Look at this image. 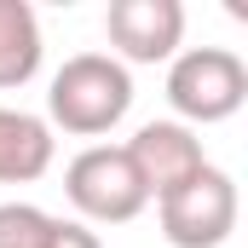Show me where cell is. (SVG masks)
<instances>
[{
	"label": "cell",
	"mask_w": 248,
	"mask_h": 248,
	"mask_svg": "<svg viewBox=\"0 0 248 248\" xmlns=\"http://www.w3.org/2000/svg\"><path fill=\"white\" fill-rule=\"evenodd\" d=\"M46 248H104V243H98V231H93V225H81V219H58Z\"/></svg>",
	"instance_id": "10"
},
{
	"label": "cell",
	"mask_w": 248,
	"mask_h": 248,
	"mask_svg": "<svg viewBox=\"0 0 248 248\" xmlns=\"http://www.w3.org/2000/svg\"><path fill=\"white\" fill-rule=\"evenodd\" d=\"M110 58L116 63H162L185 41V6L179 0H110L104 12Z\"/></svg>",
	"instance_id": "5"
},
{
	"label": "cell",
	"mask_w": 248,
	"mask_h": 248,
	"mask_svg": "<svg viewBox=\"0 0 248 248\" xmlns=\"http://www.w3.org/2000/svg\"><path fill=\"white\" fill-rule=\"evenodd\" d=\"M52 150H58V139H52V127L41 122V116L0 104V185L41 179L52 168Z\"/></svg>",
	"instance_id": "7"
},
{
	"label": "cell",
	"mask_w": 248,
	"mask_h": 248,
	"mask_svg": "<svg viewBox=\"0 0 248 248\" xmlns=\"http://www.w3.org/2000/svg\"><path fill=\"white\" fill-rule=\"evenodd\" d=\"M41 17L29 0H0V93L35 81L41 69Z\"/></svg>",
	"instance_id": "8"
},
{
	"label": "cell",
	"mask_w": 248,
	"mask_h": 248,
	"mask_svg": "<svg viewBox=\"0 0 248 248\" xmlns=\"http://www.w3.org/2000/svg\"><path fill=\"white\" fill-rule=\"evenodd\" d=\"M52 225H58V214H46L35 202H0V248H46Z\"/></svg>",
	"instance_id": "9"
},
{
	"label": "cell",
	"mask_w": 248,
	"mask_h": 248,
	"mask_svg": "<svg viewBox=\"0 0 248 248\" xmlns=\"http://www.w3.org/2000/svg\"><path fill=\"white\" fill-rule=\"evenodd\" d=\"M122 150L133 156V168H139L144 190H150V202H162L168 190H179L185 179H196V173L208 168L202 139H196L185 122H144Z\"/></svg>",
	"instance_id": "6"
},
{
	"label": "cell",
	"mask_w": 248,
	"mask_h": 248,
	"mask_svg": "<svg viewBox=\"0 0 248 248\" xmlns=\"http://www.w3.org/2000/svg\"><path fill=\"white\" fill-rule=\"evenodd\" d=\"M63 196L75 202L81 225H127L150 208V190L139 179L133 156L122 144H87L69 168H63Z\"/></svg>",
	"instance_id": "3"
},
{
	"label": "cell",
	"mask_w": 248,
	"mask_h": 248,
	"mask_svg": "<svg viewBox=\"0 0 248 248\" xmlns=\"http://www.w3.org/2000/svg\"><path fill=\"white\" fill-rule=\"evenodd\" d=\"M237 214H243V196L237 179L225 168H202L196 179H185L179 190H168L156 202V219H162V237L173 248H219L237 231Z\"/></svg>",
	"instance_id": "4"
},
{
	"label": "cell",
	"mask_w": 248,
	"mask_h": 248,
	"mask_svg": "<svg viewBox=\"0 0 248 248\" xmlns=\"http://www.w3.org/2000/svg\"><path fill=\"white\" fill-rule=\"evenodd\" d=\"M248 98V63L231 52V46H190V52H173L168 63V104L173 116L196 133V127L231 122Z\"/></svg>",
	"instance_id": "2"
},
{
	"label": "cell",
	"mask_w": 248,
	"mask_h": 248,
	"mask_svg": "<svg viewBox=\"0 0 248 248\" xmlns=\"http://www.w3.org/2000/svg\"><path fill=\"white\" fill-rule=\"evenodd\" d=\"M127 110H133V75L110 52H75V58H63V69L46 87V116H52L46 127H63L75 139H98V133L122 127Z\"/></svg>",
	"instance_id": "1"
}]
</instances>
